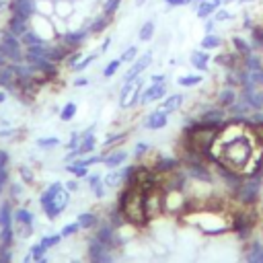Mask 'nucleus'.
Listing matches in <instances>:
<instances>
[{
	"mask_svg": "<svg viewBox=\"0 0 263 263\" xmlns=\"http://www.w3.org/2000/svg\"><path fill=\"white\" fill-rule=\"evenodd\" d=\"M90 37V33H88V29L84 27V25H80V27H70L66 33H62L58 39L70 49V51H76V49H80L84 43H86V39Z\"/></svg>",
	"mask_w": 263,
	"mask_h": 263,
	"instance_id": "obj_2",
	"label": "nucleus"
},
{
	"mask_svg": "<svg viewBox=\"0 0 263 263\" xmlns=\"http://www.w3.org/2000/svg\"><path fill=\"white\" fill-rule=\"evenodd\" d=\"M210 64H212V53L210 51H205V49H193L191 53H189V66L193 68V70H197L199 74H203V72H208L210 70Z\"/></svg>",
	"mask_w": 263,
	"mask_h": 263,
	"instance_id": "obj_8",
	"label": "nucleus"
},
{
	"mask_svg": "<svg viewBox=\"0 0 263 263\" xmlns=\"http://www.w3.org/2000/svg\"><path fill=\"white\" fill-rule=\"evenodd\" d=\"M220 6H224V0H203V2H193V4H191L193 12H195V16H197L199 21L210 18Z\"/></svg>",
	"mask_w": 263,
	"mask_h": 263,
	"instance_id": "obj_10",
	"label": "nucleus"
},
{
	"mask_svg": "<svg viewBox=\"0 0 263 263\" xmlns=\"http://www.w3.org/2000/svg\"><path fill=\"white\" fill-rule=\"evenodd\" d=\"M121 60L119 58H113V60H109L107 62V66L103 68V78H113L117 72H119V68H121Z\"/></svg>",
	"mask_w": 263,
	"mask_h": 263,
	"instance_id": "obj_32",
	"label": "nucleus"
},
{
	"mask_svg": "<svg viewBox=\"0 0 263 263\" xmlns=\"http://www.w3.org/2000/svg\"><path fill=\"white\" fill-rule=\"evenodd\" d=\"M152 60H154V53H152V51H144V53H140V55L129 64V70L123 74V82H134V80H138V78L150 68Z\"/></svg>",
	"mask_w": 263,
	"mask_h": 263,
	"instance_id": "obj_3",
	"label": "nucleus"
},
{
	"mask_svg": "<svg viewBox=\"0 0 263 263\" xmlns=\"http://www.w3.org/2000/svg\"><path fill=\"white\" fill-rule=\"evenodd\" d=\"M257 189H259V185H257L255 181H247V183H242V189H240L238 197H240L242 201H251V199H255Z\"/></svg>",
	"mask_w": 263,
	"mask_h": 263,
	"instance_id": "obj_27",
	"label": "nucleus"
},
{
	"mask_svg": "<svg viewBox=\"0 0 263 263\" xmlns=\"http://www.w3.org/2000/svg\"><path fill=\"white\" fill-rule=\"evenodd\" d=\"M60 240H62V234H51V236H43V238L39 240V245H41V247H43V249L47 251L49 247H53V245H58Z\"/></svg>",
	"mask_w": 263,
	"mask_h": 263,
	"instance_id": "obj_39",
	"label": "nucleus"
},
{
	"mask_svg": "<svg viewBox=\"0 0 263 263\" xmlns=\"http://www.w3.org/2000/svg\"><path fill=\"white\" fill-rule=\"evenodd\" d=\"M62 191H64L62 183H51V185H49V187H47V189L41 193V197H39V203H41V208H43V205H47L49 201H53V199H55V197H58Z\"/></svg>",
	"mask_w": 263,
	"mask_h": 263,
	"instance_id": "obj_22",
	"label": "nucleus"
},
{
	"mask_svg": "<svg viewBox=\"0 0 263 263\" xmlns=\"http://www.w3.org/2000/svg\"><path fill=\"white\" fill-rule=\"evenodd\" d=\"M86 179H88V187L92 189V193L97 197H103V185H105V181L99 175H88Z\"/></svg>",
	"mask_w": 263,
	"mask_h": 263,
	"instance_id": "obj_35",
	"label": "nucleus"
},
{
	"mask_svg": "<svg viewBox=\"0 0 263 263\" xmlns=\"http://www.w3.org/2000/svg\"><path fill=\"white\" fill-rule=\"evenodd\" d=\"M37 263H47V259H45V257H41V259H37Z\"/></svg>",
	"mask_w": 263,
	"mask_h": 263,
	"instance_id": "obj_60",
	"label": "nucleus"
},
{
	"mask_svg": "<svg viewBox=\"0 0 263 263\" xmlns=\"http://www.w3.org/2000/svg\"><path fill=\"white\" fill-rule=\"evenodd\" d=\"M4 101H6V90H4V88H0V105H2Z\"/></svg>",
	"mask_w": 263,
	"mask_h": 263,
	"instance_id": "obj_57",
	"label": "nucleus"
},
{
	"mask_svg": "<svg viewBox=\"0 0 263 263\" xmlns=\"http://www.w3.org/2000/svg\"><path fill=\"white\" fill-rule=\"evenodd\" d=\"M31 29L33 31H37L43 39H47V41H53V39H58V33H55V27H53V21L49 18V16H41V14H35L33 18H31Z\"/></svg>",
	"mask_w": 263,
	"mask_h": 263,
	"instance_id": "obj_5",
	"label": "nucleus"
},
{
	"mask_svg": "<svg viewBox=\"0 0 263 263\" xmlns=\"http://www.w3.org/2000/svg\"><path fill=\"white\" fill-rule=\"evenodd\" d=\"M125 160H127V152H125V150H113L111 154L103 156V164H105L107 168H119Z\"/></svg>",
	"mask_w": 263,
	"mask_h": 263,
	"instance_id": "obj_21",
	"label": "nucleus"
},
{
	"mask_svg": "<svg viewBox=\"0 0 263 263\" xmlns=\"http://www.w3.org/2000/svg\"><path fill=\"white\" fill-rule=\"evenodd\" d=\"M199 47L205 49V51H216L220 47H224V37L216 31V33H205L199 41Z\"/></svg>",
	"mask_w": 263,
	"mask_h": 263,
	"instance_id": "obj_16",
	"label": "nucleus"
},
{
	"mask_svg": "<svg viewBox=\"0 0 263 263\" xmlns=\"http://www.w3.org/2000/svg\"><path fill=\"white\" fill-rule=\"evenodd\" d=\"M14 220H16L18 224H23L27 230H31V228H33V214H31L29 210H25V208L16 210V214H14Z\"/></svg>",
	"mask_w": 263,
	"mask_h": 263,
	"instance_id": "obj_30",
	"label": "nucleus"
},
{
	"mask_svg": "<svg viewBox=\"0 0 263 263\" xmlns=\"http://www.w3.org/2000/svg\"><path fill=\"white\" fill-rule=\"evenodd\" d=\"M6 179H8V173H6V168H2V171H0V191H2L4 185H6Z\"/></svg>",
	"mask_w": 263,
	"mask_h": 263,
	"instance_id": "obj_54",
	"label": "nucleus"
},
{
	"mask_svg": "<svg viewBox=\"0 0 263 263\" xmlns=\"http://www.w3.org/2000/svg\"><path fill=\"white\" fill-rule=\"evenodd\" d=\"M72 263H78V261H72Z\"/></svg>",
	"mask_w": 263,
	"mask_h": 263,
	"instance_id": "obj_63",
	"label": "nucleus"
},
{
	"mask_svg": "<svg viewBox=\"0 0 263 263\" xmlns=\"http://www.w3.org/2000/svg\"><path fill=\"white\" fill-rule=\"evenodd\" d=\"M6 64H8V60H6V58H4V55H2V53H0V68H4V66H6Z\"/></svg>",
	"mask_w": 263,
	"mask_h": 263,
	"instance_id": "obj_58",
	"label": "nucleus"
},
{
	"mask_svg": "<svg viewBox=\"0 0 263 263\" xmlns=\"http://www.w3.org/2000/svg\"><path fill=\"white\" fill-rule=\"evenodd\" d=\"M78 228H80V224H78V222H72V224H66V226L62 228V232H60V234H62V236H72Z\"/></svg>",
	"mask_w": 263,
	"mask_h": 263,
	"instance_id": "obj_45",
	"label": "nucleus"
},
{
	"mask_svg": "<svg viewBox=\"0 0 263 263\" xmlns=\"http://www.w3.org/2000/svg\"><path fill=\"white\" fill-rule=\"evenodd\" d=\"M111 41H113L111 37H105V39H103V43H101V47H99V51H101V53H105V51L109 49V45H111Z\"/></svg>",
	"mask_w": 263,
	"mask_h": 263,
	"instance_id": "obj_52",
	"label": "nucleus"
},
{
	"mask_svg": "<svg viewBox=\"0 0 263 263\" xmlns=\"http://www.w3.org/2000/svg\"><path fill=\"white\" fill-rule=\"evenodd\" d=\"M168 92V86H166V80L164 82H150L144 90H142V97H140V105H148V103H154V101H162Z\"/></svg>",
	"mask_w": 263,
	"mask_h": 263,
	"instance_id": "obj_6",
	"label": "nucleus"
},
{
	"mask_svg": "<svg viewBox=\"0 0 263 263\" xmlns=\"http://www.w3.org/2000/svg\"><path fill=\"white\" fill-rule=\"evenodd\" d=\"M88 255H90V261L92 263H111V249L107 245H103L101 240H92L90 242V249H88Z\"/></svg>",
	"mask_w": 263,
	"mask_h": 263,
	"instance_id": "obj_11",
	"label": "nucleus"
},
{
	"mask_svg": "<svg viewBox=\"0 0 263 263\" xmlns=\"http://www.w3.org/2000/svg\"><path fill=\"white\" fill-rule=\"evenodd\" d=\"M125 132H121V134H109L107 138H105V148H109V146H113V144H117V142H121V140H125Z\"/></svg>",
	"mask_w": 263,
	"mask_h": 263,
	"instance_id": "obj_41",
	"label": "nucleus"
},
{
	"mask_svg": "<svg viewBox=\"0 0 263 263\" xmlns=\"http://www.w3.org/2000/svg\"><path fill=\"white\" fill-rule=\"evenodd\" d=\"M21 177H23L27 183H31V181H33V173H31V168H27V166H21Z\"/></svg>",
	"mask_w": 263,
	"mask_h": 263,
	"instance_id": "obj_49",
	"label": "nucleus"
},
{
	"mask_svg": "<svg viewBox=\"0 0 263 263\" xmlns=\"http://www.w3.org/2000/svg\"><path fill=\"white\" fill-rule=\"evenodd\" d=\"M76 187H78V183H76V181H70V183H68V189H70V191H72V189H76Z\"/></svg>",
	"mask_w": 263,
	"mask_h": 263,
	"instance_id": "obj_59",
	"label": "nucleus"
},
{
	"mask_svg": "<svg viewBox=\"0 0 263 263\" xmlns=\"http://www.w3.org/2000/svg\"><path fill=\"white\" fill-rule=\"evenodd\" d=\"M29 27H31V23H29V21H23V18H18V16H12V14H8L6 25H4V29H8L10 33H14L16 37H21Z\"/></svg>",
	"mask_w": 263,
	"mask_h": 263,
	"instance_id": "obj_18",
	"label": "nucleus"
},
{
	"mask_svg": "<svg viewBox=\"0 0 263 263\" xmlns=\"http://www.w3.org/2000/svg\"><path fill=\"white\" fill-rule=\"evenodd\" d=\"M121 179H123V168H111V173L105 177V185L115 187V185H117Z\"/></svg>",
	"mask_w": 263,
	"mask_h": 263,
	"instance_id": "obj_37",
	"label": "nucleus"
},
{
	"mask_svg": "<svg viewBox=\"0 0 263 263\" xmlns=\"http://www.w3.org/2000/svg\"><path fill=\"white\" fill-rule=\"evenodd\" d=\"M0 232H2V247H10V240H12V220H10V205L8 203H2L0 208Z\"/></svg>",
	"mask_w": 263,
	"mask_h": 263,
	"instance_id": "obj_9",
	"label": "nucleus"
},
{
	"mask_svg": "<svg viewBox=\"0 0 263 263\" xmlns=\"http://www.w3.org/2000/svg\"><path fill=\"white\" fill-rule=\"evenodd\" d=\"M123 0H101V12L107 14L109 18H115V14L119 12Z\"/></svg>",
	"mask_w": 263,
	"mask_h": 263,
	"instance_id": "obj_25",
	"label": "nucleus"
},
{
	"mask_svg": "<svg viewBox=\"0 0 263 263\" xmlns=\"http://www.w3.org/2000/svg\"><path fill=\"white\" fill-rule=\"evenodd\" d=\"M148 80H150V82H164V80H166V74H152Z\"/></svg>",
	"mask_w": 263,
	"mask_h": 263,
	"instance_id": "obj_53",
	"label": "nucleus"
},
{
	"mask_svg": "<svg viewBox=\"0 0 263 263\" xmlns=\"http://www.w3.org/2000/svg\"><path fill=\"white\" fill-rule=\"evenodd\" d=\"M6 164H8V152L0 148V171L6 168Z\"/></svg>",
	"mask_w": 263,
	"mask_h": 263,
	"instance_id": "obj_51",
	"label": "nucleus"
},
{
	"mask_svg": "<svg viewBox=\"0 0 263 263\" xmlns=\"http://www.w3.org/2000/svg\"><path fill=\"white\" fill-rule=\"evenodd\" d=\"M0 53L12 64H18L25 60V45H23L21 37H16L14 33H10L4 27L0 31Z\"/></svg>",
	"mask_w": 263,
	"mask_h": 263,
	"instance_id": "obj_1",
	"label": "nucleus"
},
{
	"mask_svg": "<svg viewBox=\"0 0 263 263\" xmlns=\"http://www.w3.org/2000/svg\"><path fill=\"white\" fill-rule=\"evenodd\" d=\"M247 259H249V263H263V245L261 242H253L249 247Z\"/></svg>",
	"mask_w": 263,
	"mask_h": 263,
	"instance_id": "obj_29",
	"label": "nucleus"
},
{
	"mask_svg": "<svg viewBox=\"0 0 263 263\" xmlns=\"http://www.w3.org/2000/svg\"><path fill=\"white\" fill-rule=\"evenodd\" d=\"M111 23H113V18H109L107 14H103V12L99 10L97 14L86 16L82 25L88 29V33H90V35H101V33H105V31L111 27Z\"/></svg>",
	"mask_w": 263,
	"mask_h": 263,
	"instance_id": "obj_7",
	"label": "nucleus"
},
{
	"mask_svg": "<svg viewBox=\"0 0 263 263\" xmlns=\"http://www.w3.org/2000/svg\"><path fill=\"white\" fill-rule=\"evenodd\" d=\"M0 263H10V251L6 247L0 249Z\"/></svg>",
	"mask_w": 263,
	"mask_h": 263,
	"instance_id": "obj_50",
	"label": "nucleus"
},
{
	"mask_svg": "<svg viewBox=\"0 0 263 263\" xmlns=\"http://www.w3.org/2000/svg\"><path fill=\"white\" fill-rule=\"evenodd\" d=\"M134 86H136V80H134V82H123V84H121V88H119V107L125 109V105H127V101H129V95H132Z\"/></svg>",
	"mask_w": 263,
	"mask_h": 263,
	"instance_id": "obj_33",
	"label": "nucleus"
},
{
	"mask_svg": "<svg viewBox=\"0 0 263 263\" xmlns=\"http://www.w3.org/2000/svg\"><path fill=\"white\" fill-rule=\"evenodd\" d=\"M76 12V0H53V16L68 21Z\"/></svg>",
	"mask_w": 263,
	"mask_h": 263,
	"instance_id": "obj_14",
	"label": "nucleus"
},
{
	"mask_svg": "<svg viewBox=\"0 0 263 263\" xmlns=\"http://www.w3.org/2000/svg\"><path fill=\"white\" fill-rule=\"evenodd\" d=\"M66 171L68 173H72L76 179H82V177H88V166H82L78 160H74V162H70V164H66Z\"/></svg>",
	"mask_w": 263,
	"mask_h": 263,
	"instance_id": "obj_34",
	"label": "nucleus"
},
{
	"mask_svg": "<svg viewBox=\"0 0 263 263\" xmlns=\"http://www.w3.org/2000/svg\"><path fill=\"white\" fill-rule=\"evenodd\" d=\"M99 55H101V51H99V49H97V51H92V53H82V58L72 66V72H84V70H86V68H88V66H90Z\"/></svg>",
	"mask_w": 263,
	"mask_h": 263,
	"instance_id": "obj_24",
	"label": "nucleus"
},
{
	"mask_svg": "<svg viewBox=\"0 0 263 263\" xmlns=\"http://www.w3.org/2000/svg\"><path fill=\"white\" fill-rule=\"evenodd\" d=\"M212 16H214V21H216L218 25H222V23H228V21H232V18H234V14H232V12H230L226 6H220V8H218V10L212 14Z\"/></svg>",
	"mask_w": 263,
	"mask_h": 263,
	"instance_id": "obj_36",
	"label": "nucleus"
},
{
	"mask_svg": "<svg viewBox=\"0 0 263 263\" xmlns=\"http://www.w3.org/2000/svg\"><path fill=\"white\" fill-rule=\"evenodd\" d=\"M138 55H140V47H138L136 43H129V45H125L123 51L119 53V60H121L123 64H132Z\"/></svg>",
	"mask_w": 263,
	"mask_h": 263,
	"instance_id": "obj_26",
	"label": "nucleus"
},
{
	"mask_svg": "<svg viewBox=\"0 0 263 263\" xmlns=\"http://www.w3.org/2000/svg\"><path fill=\"white\" fill-rule=\"evenodd\" d=\"M166 8H179V6H191L193 0H162Z\"/></svg>",
	"mask_w": 263,
	"mask_h": 263,
	"instance_id": "obj_43",
	"label": "nucleus"
},
{
	"mask_svg": "<svg viewBox=\"0 0 263 263\" xmlns=\"http://www.w3.org/2000/svg\"><path fill=\"white\" fill-rule=\"evenodd\" d=\"M88 82H90V80H88L86 76H78V78H74V86H76V88H84V86H88Z\"/></svg>",
	"mask_w": 263,
	"mask_h": 263,
	"instance_id": "obj_48",
	"label": "nucleus"
},
{
	"mask_svg": "<svg viewBox=\"0 0 263 263\" xmlns=\"http://www.w3.org/2000/svg\"><path fill=\"white\" fill-rule=\"evenodd\" d=\"M236 4H240V6H247V4H255V0H234Z\"/></svg>",
	"mask_w": 263,
	"mask_h": 263,
	"instance_id": "obj_56",
	"label": "nucleus"
},
{
	"mask_svg": "<svg viewBox=\"0 0 263 263\" xmlns=\"http://www.w3.org/2000/svg\"><path fill=\"white\" fill-rule=\"evenodd\" d=\"M154 35H156V18L150 16V18H146L140 25V29H138V41L140 43H148V41L154 39Z\"/></svg>",
	"mask_w": 263,
	"mask_h": 263,
	"instance_id": "obj_15",
	"label": "nucleus"
},
{
	"mask_svg": "<svg viewBox=\"0 0 263 263\" xmlns=\"http://www.w3.org/2000/svg\"><path fill=\"white\" fill-rule=\"evenodd\" d=\"M76 113H78V105H76L74 101H68V103L60 109V119H62V121H72V119L76 117Z\"/></svg>",
	"mask_w": 263,
	"mask_h": 263,
	"instance_id": "obj_28",
	"label": "nucleus"
},
{
	"mask_svg": "<svg viewBox=\"0 0 263 263\" xmlns=\"http://www.w3.org/2000/svg\"><path fill=\"white\" fill-rule=\"evenodd\" d=\"M95 222H97V218H95L90 212H86V214H80V216H78V224H80V228H90Z\"/></svg>",
	"mask_w": 263,
	"mask_h": 263,
	"instance_id": "obj_38",
	"label": "nucleus"
},
{
	"mask_svg": "<svg viewBox=\"0 0 263 263\" xmlns=\"http://www.w3.org/2000/svg\"><path fill=\"white\" fill-rule=\"evenodd\" d=\"M68 201H70V195H68V191H62L53 201H49L47 205H43V210H45V214H47V218L49 220H53V218H58L60 214H62V210L68 205Z\"/></svg>",
	"mask_w": 263,
	"mask_h": 263,
	"instance_id": "obj_13",
	"label": "nucleus"
},
{
	"mask_svg": "<svg viewBox=\"0 0 263 263\" xmlns=\"http://www.w3.org/2000/svg\"><path fill=\"white\" fill-rule=\"evenodd\" d=\"M80 132H72V136H70V142H68V148L70 150H76L78 148V144H80Z\"/></svg>",
	"mask_w": 263,
	"mask_h": 263,
	"instance_id": "obj_46",
	"label": "nucleus"
},
{
	"mask_svg": "<svg viewBox=\"0 0 263 263\" xmlns=\"http://www.w3.org/2000/svg\"><path fill=\"white\" fill-rule=\"evenodd\" d=\"M201 82H203V78H201L199 72H195V74H181L177 78V84L183 86V88H193V86H199Z\"/></svg>",
	"mask_w": 263,
	"mask_h": 263,
	"instance_id": "obj_23",
	"label": "nucleus"
},
{
	"mask_svg": "<svg viewBox=\"0 0 263 263\" xmlns=\"http://www.w3.org/2000/svg\"><path fill=\"white\" fill-rule=\"evenodd\" d=\"M148 2H150V0H134V6H136V8H142V6H146Z\"/></svg>",
	"mask_w": 263,
	"mask_h": 263,
	"instance_id": "obj_55",
	"label": "nucleus"
},
{
	"mask_svg": "<svg viewBox=\"0 0 263 263\" xmlns=\"http://www.w3.org/2000/svg\"><path fill=\"white\" fill-rule=\"evenodd\" d=\"M35 2L37 0H8V14L18 16L23 21H29L35 16Z\"/></svg>",
	"mask_w": 263,
	"mask_h": 263,
	"instance_id": "obj_4",
	"label": "nucleus"
},
{
	"mask_svg": "<svg viewBox=\"0 0 263 263\" xmlns=\"http://www.w3.org/2000/svg\"><path fill=\"white\" fill-rule=\"evenodd\" d=\"M35 14H41V16H53V0H37L35 2Z\"/></svg>",
	"mask_w": 263,
	"mask_h": 263,
	"instance_id": "obj_31",
	"label": "nucleus"
},
{
	"mask_svg": "<svg viewBox=\"0 0 263 263\" xmlns=\"http://www.w3.org/2000/svg\"><path fill=\"white\" fill-rule=\"evenodd\" d=\"M236 99H238V95H236L234 86H228V84H226L224 88H220V92H218V97H216V105L222 107V109H228Z\"/></svg>",
	"mask_w": 263,
	"mask_h": 263,
	"instance_id": "obj_17",
	"label": "nucleus"
},
{
	"mask_svg": "<svg viewBox=\"0 0 263 263\" xmlns=\"http://www.w3.org/2000/svg\"><path fill=\"white\" fill-rule=\"evenodd\" d=\"M43 253H45V249H43L39 242H37V245H33V249H31V257H33L35 261H37V259H41V257H43Z\"/></svg>",
	"mask_w": 263,
	"mask_h": 263,
	"instance_id": "obj_47",
	"label": "nucleus"
},
{
	"mask_svg": "<svg viewBox=\"0 0 263 263\" xmlns=\"http://www.w3.org/2000/svg\"><path fill=\"white\" fill-rule=\"evenodd\" d=\"M148 150H150V144H148V142H138L136 148H134V156L140 158V156H144Z\"/></svg>",
	"mask_w": 263,
	"mask_h": 263,
	"instance_id": "obj_42",
	"label": "nucleus"
},
{
	"mask_svg": "<svg viewBox=\"0 0 263 263\" xmlns=\"http://www.w3.org/2000/svg\"><path fill=\"white\" fill-rule=\"evenodd\" d=\"M230 2H234V0H224V4H230Z\"/></svg>",
	"mask_w": 263,
	"mask_h": 263,
	"instance_id": "obj_61",
	"label": "nucleus"
},
{
	"mask_svg": "<svg viewBox=\"0 0 263 263\" xmlns=\"http://www.w3.org/2000/svg\"><path fill=\"white\" fill-rule=\"evenodd\" d=\"M230 45H232V51H236V53L242 55V58L253 51L251 41H249L247 37H240V35H232V37H230Z\"/></svg>",
	"mask_w": 263,
	"mask_h": 263,
	"instance_id": "obj_20",
	"label": "nucleus"
},
{
	"mask_svg": "<svg viewBox=\"0 0 263 263\" xmlns=\"http://www.w3.org/2000/svg\"><path fill=\"white\" fill-rule=\"evenodd\" d=\"M58 144H60V138H55V136H51V138H39L37 140V146L39 148H53Z\"/></svg>",
	"mask_w": 263,
	"mask_h": 263,
	"instance_id": "obj_40",
	"label": "nucleus"
},
{
	"mask_svg": "<svg viewBox=\"0 0 263 263\" xmlns=\"http://www.w3.org/2000/svg\"><path fill=\"white\" fill-rule=\"evenodd\" d=\"M183 101H185V97H183L181 92H173V95H166V97L162 99V103L158 105V109H162V111H166V113H173V111H177V109L183 105Z\"/></svg>",
	"mask_w": 263,
	"mask_h": 263,
	"instance_id": "obj_19",
	"label": "nucleus"
},
{
	"mask_svg": "<svg viewBox=\"0 0 263 263\" xmlns=\"http://www.w3.org/2000/svg\"><path fill=\"white\" fill-rule=\"evenodd\" d=\"M216 27H218V23L214 21V16L203 18V35H205V33H216Z\"/></svg>",
	"mask_w": 263,
	"mask_h": 263,
	"instance_id": "obj_44",
	"label": "nucleus"
},
{
	"mask_svg": "<svg viewBox=\"0 0 263 263\" xmlns=\"http://www.w3.org/2000/svg\"><path fill=\"white\" fill-rule=\"evenodd\" d=\"M193 2H203V0H193Z\"/></svg>",
	"mask_w": 263,
	"mask_h": 263,
	"instance_id": "obj_62",
	"label": "nucleus"
},
{
	"mask_svg": "<svg viewBox=\"0 0 263 263\" xmlns=\"http://www.w3.org/2000/svg\"><path fill=\"white\" fill-rule=\"evenodd\" d=\"M166 123H168V113H166V111H162V109H154V111H152V113H148V115H146V119H144L146 129H152V132L166 127Z\"/></svg>",
	"mask_w": 263,
	"mask_h": 263,
	"instance_id": "obj_12",
	"label": "nucleus"
}]
</instances>
